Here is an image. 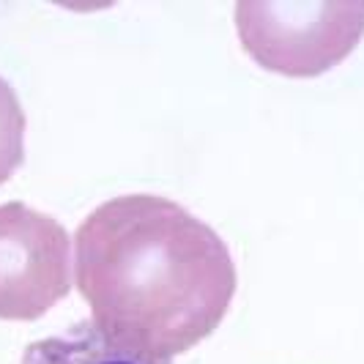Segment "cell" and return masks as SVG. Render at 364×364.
I'll use <instances>...</instances> for the list:
<instances>
[{
	"label": "cell",
	"instance_id": "cell-4",
	"mask_svg": "<svg viewBox=\"0 0 364 364\" xmlns=\"http://www.w3.org/2000/svg\"><path fill=\"white\" fill-rule=\"evenodd\" d=\"M19 364H170L105 334L93 321H80L63 334L36 340L22 350Z\"/></svg>",
	"mask_w": 364,
	"mask_h": 364
},
{
	"label": "cell",
	"instance_id": "cell-5",
	"mask_svg": "<svg viewBox=\"0 0 364 364\" xmlns=\"http://www.w3.org/2000/svg\"><path fill=\"white\" fill-rule=\"evenodd\" d=\"M25 129L28 118L17 91L0 77V186L25 162Z\"/></svg>",
	"mask_w": 364,
	"mask_h": 364
},
{
	"label": "cell",
	"instance_id": "cell-3",
	"mask_svg": "<svg viewBox=\"0 0 364 364\" xmlns=\"http://www.w3.org/2000/svg\"><path fill=\"white\" fill-rule=\"evenodd\" d=\"M72 291V241L22 200L0 205V321H38Z\"/></svg>",
	"mask_w": 364,
	"mask_h": 364
},
{
	"label": "cell",
	"instance_id": "cell-1",
	"mask_svg": "<svg viewBox=\"0 0 364 364\" xmlns=\"http://www.w3.org/2000/svg\"><path fill=\"white\" fill-rule=\"evenodd\" d=\"M74 277L93 323L156 359L203 343L238 285L217 230L159 195H121L82 219Z\"/></svg>",
	"mask_w": 364,
	"mask_h": 364
},
{
	"label": "cell",
	"instance_id": "cell-2",
	"mask_svg": "<svg viewBox=\"0 0 364 364\" xmlns=\"http://www.w3.org/2000/svg\"><path fill=\"white\" fill-rule=\"evenodd\" d=\"M236 31L266 72L310 80L340 66L364 36V0H241Z\"/></svg>",
	"mask_w": 364,
	"mask_h": 364
}]
</instances>
